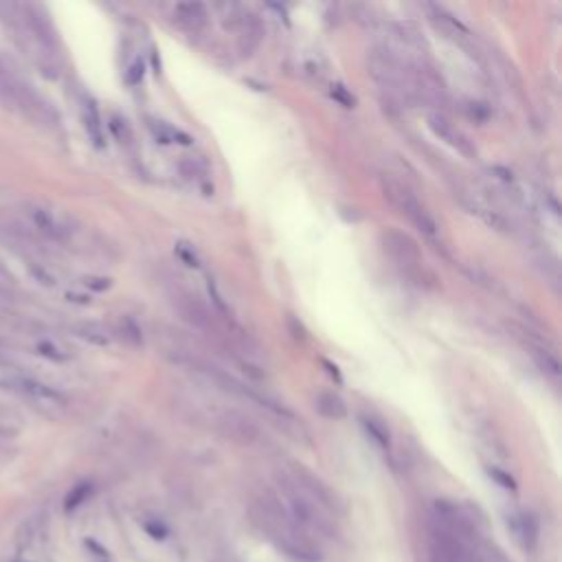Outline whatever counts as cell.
Segmentation results:
<instances>
[{"mask_svg":"<svg viewBox=\"0 0 562 562\" xmlns=\"http://www.w3.org/2000/svg\"><path fill=\"white\" fill-rule=\"evenodd\" d=\"M286 479L295 486L299 492H303L310 501H314L319 505V508H323L325 512H334L336 510V501L332 497V492L325 488V483L321 479H317L312 475V472H308L306 468H301V466H295L292 468Z\"/></svg>","mask_w":562,"mask_h":562,"instance_id":"obj_5","label":"cell"},{"mask_svg":"<svg viewBox=\"0 0 562 562\" xmlns=\"http://www.w3.org/2000/svg\"><path fill=\"white\" fill-rule=\"evenodd\" d=\"M314 407H317V411L328 420H345L347 418V404L339 393H330V391L319 393Z\"/></svg>","mask_w":562,"mask_h":562,"instance_id":"obj_13","label":"cell"},{"mask_svg":"<svg viewBox=\"0 0 562 562\" xmlns=\"http://www.w3.org/2000/svg\"><path fill=\"white\" fill-rule=\"evenodd\" d=\"M112 130H115V134L119 137L121 143H128L130 137H132V134H130V128L126 126V121H121V119H117V117L112 119Z\"/></svg>","mask_w":562,"mask_h":562,"instance_id":"obj_25","label":"cell"},{"mask_svg":"<svg viewBox=\"0 0 562 562\" xmlns=\"http://www.w3.org/2000/svg\"><path fill=\"white\" fill-rule=\"evenodd\" d=\"M130 71H132V73H130V77H128V80H130L132 84H134V82H139L141 77H143V64H134Z\"/></svg>","mask_w":562,"mask_h":562,"instance_id":"obj_27","label":"cell"},{"mask_svg":"<svg viewBox=\"0 0 562 562\" xmlns=\"http://www.w3.org/2000/svg\"><path fill=\"white\" fill-rule=\"evenodd\" d=\"M363 426H365V431L369 433V437L380 446V448H389L391 446V437H389V431H387V426L374 420V418H363Z\"/></svg>","mask_w":562,"mask_h":562,"instance_id":"obj_20","label":"cell"},{"mask_svg":"<svg viewBox=\"0 0 562 562\" xmlns=\"http://www.w3.org/2000/svg\"><path fill=\"white\" fill-rule=\"evenodd\" d=\"M494 174H501L499 178H503L505 183H512V172H508V170H503V167H494L492 170Z\"/></svg>","mask_w":562,"mask_h":562,"instance_id":"obj_28","label":"cell"},{"mask_svg":"<svg viewBox=\"0 0 562 562\" xmlns=\"http://www.w3.org/2000/svg\"><path fill=\"white\" fill-rule=\"evenodd\" d=\"M44 525H47V516H44V514H36V516H31V519H27L18 530V545L20 547L31 545L36 538L42 536Z\"/></svg>","mask_w":562,"mask_h":562,"instance_id":"obj_15","label":"cell"},{"mask_svg":"<svg viewBox=\"0 0 562 562\" xmlns=\"http://www.w3.org/2000/svg\"><path fill=\"white\" fill-rule=\"evenodd\" d=\"M181 312H183V317L189 321V323H194L198 325V328H207V325L211 323V317H209V312L207 308L202 306V303L196 299V297H181Z\"/></svg>","mask_w":562,"mask_h":562,"instance_id":"obj_14","label":"cell"},{"mask_svg":"<svg viewBox=\"0 0 562 562\" xmlns=\"http://www.w3.org/2000/svg\"><path fill=\"white\" fill-rule=\"evenodd\" d=\"M532 356H534V361L538 363V367H541V372H545L547 376H552V378H560V363H558V358L552 352L543 350V347H534Z\"/></svg>","mask_w":562,"mask_h":562,"instance_id":"obj_18","label":"cell"},{"mask_svg":"<svg viewBox=\"0 0 562 562\" xmlns=\"http://www.w3.org/2000/svg\"><path fill=\"white\" fill-rule=\"evenodd\" d=\"M176 253L181 255V260H183L187 266H194V268H198V266H200L198 255L194 253V249H189L187 244H178V246H176Z\"/></svg>","mask_w":562,"mask_h":562,"instance_id":"obj_24","label":"cell"},{"mask_svg":"<svg viewBox=\"0 0 562 562\" xmlns=\"http://www.w3.org/2000/svg\"><path fill=\"white\" fill-rule=\"evenodd\" d=\"M75 332H77V336H82L84 341L93 343V345H99V347L110 345L108 332L101 328V325H97V323H82V325H77Z\"/></svg>","mask_w":562,"mask_h":562,"instance_id":"obj_17","label":"cell"},{"mask_svg":"<svg viewBox=\"0 0 562 562\" xmlns=\"http://www.w3.org/2000/svg\"><path fill=\"white\" fill-rule=\"evenodd\" d=\"M150 128H152V132H154V137L159 139L161 143H174V141L191 143V139L187 137V134L174 130L172 126H167V123H163V121H152V123H150Z\"/></svg>","mask_w":562,"mask_h":562,"instance_id":"obj_19","label":"cell"},{"mask_svg":"<svg viewBox=\"0 0 562 562\" xmlns=\"http://www.w3.org/2000/svg\"><path fill=\"white\" fill-rule=\"evenodd\" d=\"M332 97H334L336 101H339L341 106H345V108H354V104H356L354 97H352L350 93H347V91H345V86H341V84L332 86Z\"/></svg>","mask_w":562,"mask_h":562,"instance_id":"obj_23","label":"cell"},{"mask_svg":"<svg viewBox=\"0 0 562 562\" xmlns=\"http://www.w3.org/2000/svg\"><path fill=\"white\" fill-rule=\"evenodd\" d=\"M483 538L466 543L453 538L437 527H431V543H429V558L431 562H486L479 554V545Z\"/></svg>","mask_w":562,"mask_h":562,"instance_id":"obj_3","label":"cell"},{"mask_svg":"<svg viewBox=\"0 0 562 562\" xmlns=\"http://www.w3.org/2000/svg\"><path fill=\"white\" fill-rule=\"evenodd\" d=\"M93 494V483H88V481H84V483H77V486L69 492V497H66V501H64V508H66V512H73L75 508H80V505L91 497Z\"/></svg>","mask_w":562,"mask_h":562,"instance_id":"obj_21","label":"cell"},{"mask_svg":"<svg viewBox=\"0 0 562 562\" xmlns=\"http://www.w3.org/2000/svg\"><path fill=\"white\" fill-rule=\"evenodd\" d=\"M220 429L222 433L231 437V440L240 442V444H255L260 440V431L257 426L246 418V415L238 413V411H227L220 418Z\"/></svg>","mask_w":562,"mask_h":562,"instance_id":"obj_8","label":"cell"},{"mask_svg":"<svg viewBox=\"0 0 562 562\" xmlns=\"http://www.w3.org/2000/svg\"><path fill=\"white\" fill-rule=\"evenodd\" d=\"M11 387L47 411H62L66 407V400L62 393L55 391L49 385H44V382L31 380V378H16V380H11Z\"/></svg>","mask_w":562,"mask_h":562,"instance_id":"obj_6","label":"cell"},{"mask_svg":"<svg viewBox=\"0 0 562 562\" xmlns=\"http://www.w3.org/2000/svg\"><path fill=\"white\" fill-rule=\"evenodd\" d=\"M84 126L91 134V139L95 141V145H104V134H101V123H99V112L95 108V104L91 99L84 104Z\"/></svg>","mask_w":562,"mask_h":562,"instance_id":"obj_16","label":"cell"},{"mask_svg":"<svg viewBox=\"0 0 562 562\" xmlns=\"http://www.w3.org/2000/svg\"><path fill=\"white\" fill-rule=\"evenodd\" d=\"M145 530L152 534V538H165L167 536V530L161 525V523H145Z\"/></svg>","mask_w":562,"mask_h":562,"instance_id":"obj_26","label":"cell"},{"mask_svg":"<svg viewBox=\"0 0 562 562\" xmlns=\"http://www.w3.org/2000/svg\"><path fill=\"white\" fill-rule=\"evenodd\" d=\"M382 242H385V249L396 257L402 266L415 268V271L422 266V255L409 235L398 233V231H387L382 233Z\"/></svg>","mask_w":562,"mask_h":562,"instance_id":"obj_7","label":"cell"},{"mask_svg":"<svg viewBox=\"0 0 562 562\" xmlns=\"http://www.w3.org/2000/svg\"><path fill=\"white\" fill-rule=\"evenodd\" d=\"M251 519L260 527V532L271 538L286 556L297 562H317L319 549L314 547L308 534H303L299 527L292 523L284 503H279L273 494H264L251 505Z\"/></svg>","mask_w":562,"mask_h":562,"instance_id":"obj_1","label":"cell"},{"mask_svg":"<svg viewBox=\"0 0 562 562\" xmlns=\"http://www.w3.org/2000/svg\"><path fill=\"white\" fill-rule=\"evenodd\" d=\"M174 18L178 25H183L185 29L198 31L207 25V9L200 3H181L174 9Z\"/></svg>","mask_w":562,"mask_h":562,"instance_id":"obj_12","label":"cell"},{"mask_svg":"<svg viewBox=\"0 0 562 562\" xmlns=\"http://www.w3.org/2000/svg\"><path fill=\"white\" fill-rule=\"evenodd\" d=\"M279 486H281V497L286 501V512L292 519L299 530L303 534H314V536H332L334 534V525L330 521V514L325 512L323 508H319L317 503L310 501L306 494L299 492L292 483L284 477H279Z\"/></svg>","mask_w":562,"mask_h":562,"instance_id":"obj_2","label":"cell"},{"mask_svg":"<svg viewBox=\"0 0 562 562\" xmlns=\"http://www.w3.org/2000/svg\"><path fill=\"white\" fill-rule=\"evenodd\" d=\"M385 196L400 209V213H404L415 227H418L424 235H431L435 238L437 235V224L435 220L426 213V209L420 205V200L415 198L411 191L404 187L402 183L391 181V178H385Z\"/></svg>","mask_w":562,"mask_h":562,"instance_id":"obj_4","label":"cell"},{"mask_svg":"<svg viewBox=\"0 0 562 562\" xmlns=\"http://www.w3.org/2000/svg\"><path fill=\"white\" fill-rule=\"evenodd\" d=\"M488 472H490V477H492L494 481H497L501 488H505V490H516V481L508 475V472H503V470H499V468H490Z\"/></svg>","mask_w":562,"mask_h":562,"instance_id":"obj_22","label":"cell"},{"mask_svg":"<svg viewBox=\"0 0 562 562\" xmlns=\"http://www.w3.org/2000/svg\"><path fill=\"white\" fill-rule=\"evenodd\" d=\"M510 527L514 532L516 543H519L527 554H532L538 545V521L530 512L514 514L510 519Z\"/></svg>","mask_w":562,"mask_h":562,"instance_id":"obj_9","label":"cell"},{"mask_svg":"<svg viewBox=\"0 0 562 562\" xmlns=\"http://www.w3.org/2000/svg\"><path fill=\"white\" fill-rule=\"evenodd\" d=\"M429 126L431 130L440 137L442 141H446L451 148L459 150V152H464V154H472V148H470V143L466 141V137L462 132H459L457 128H453L451 123H448L442 115H431L429 117Z\"/></svg>","mask_w":562,"mask_h":562,"instance_id":"obj_11","label":"cell"},{"mask_svg":"<svg viewBox=\"0 0 562 562\" xmlns=\"http://www.w3.org/2000/svg\"><path fill=\"white\" fill-rule=\"evenodd\" d=\"M27 216L29 220L33 222V227H36L42 235H47L51 240H62L66 235V229L64 224L53 216L49 209H42V207H27Z\"/></svg>","mask_w":562,"mask_h":562,"instance_id":"obj_10","label":"cell"}]
</instances>
